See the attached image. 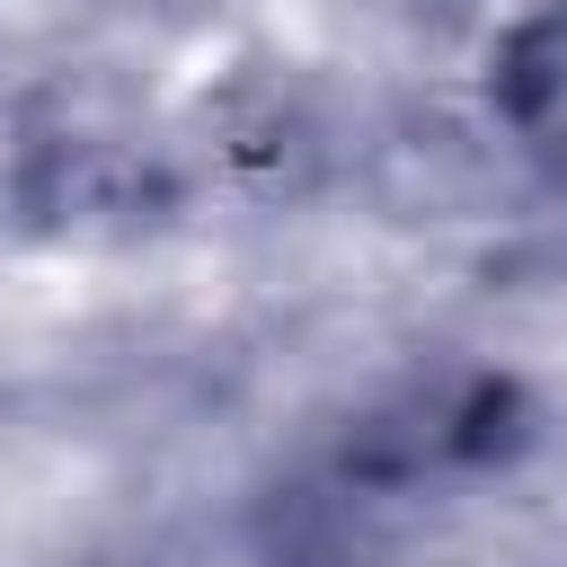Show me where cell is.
Listing matches in <instances>:
<instances>
[{"mask_svg":"<svg viewBox=\"0 0 567 567\" xmlns=\"http://www.w3.org/2000/svg\"><path fill=\"white\" fill-rule=\"evenodd\" d=\"M496 115L523 142V159L549 186H567V0L505 35V53H496Z\"/></svg>","mask_w":567,"mask_h":567,"instance_id":"1","label":"cell"}]
</instances>
